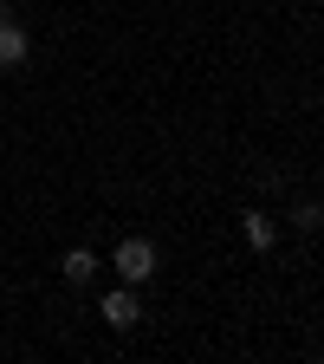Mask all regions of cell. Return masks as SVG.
Segmentation results:
<instances>
[{"mask_svg":"<svg viewBox=\"0 0 324 364\" xmlns=\"http://www.w3.org/2000/svg\"><path fill=\"white\" fill-rule=\"evenodd\" d=\"M117 273H123V287H143L150 273H156V247L150 241H123L117 247Z\"/></svg>","mask_w":324,"mask_h":364,"instance_id":"cell-1","label":"cell"},{"mask_svg":"<svg viewBox=\"0 0 324 364\" xmlns=\"http://www.w3.org/2000/svg\"><path fill=\"white\" fill-rule=\"evenodd\" d=\"M272 241H279V228H272V215H247V247H253V254H266Z\"/></svg>","mask_w":324,"mask_h":364,"instance_id":"cell-5","label":"cell"},{"mask_svg":"<svg viewBox=\"0 0 324 364\" xmlns=\"http://www.w3.org/2000/svg\"><path fill=\"white\" fill-rule=\"evenodd\" d=\"M20 59H26V33L13 20H0V65H20Z\"/></svg>","mask_w":324,"mask_h":364,"instance_id":"cell-4","label":"cell"},{"mask_svg":"<svg viewBox=\"0 0 324 364\" xmlns=\"http://www.w3.org/2000/svg\"><path fill=\"white\" fill-rule=\"evenodd\" d=\"M59 273H65L72 287H91V273H98V260H91V247H72V254L59 260Z\"/></svg>","mask_w":324,"mask_h":364,"instance_id":"cell-3","label":"cell"},{"mask_svg":"<svg viewBox=\"0 0 324 364\" xmlns=\"http://www.w3.org/2000/svg\"><path fill=\"white\" fill-rule=\"evenodd\" d=\"M136 318H143V306H136V287H117V293H104V326H111V332H130Z\"/></svg>","mask_w":324,"mask_h":364,"instance_id":"cell-2","label":"cell"}]
</instances>
